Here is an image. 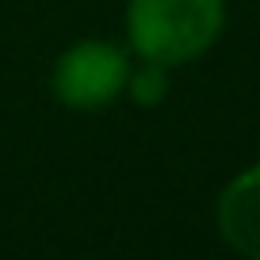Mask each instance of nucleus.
<instances>
[{
    "label": "nucleus",
    "instance_id": "1",
    "mask_svg": "<svg viewBox=\"0 0 260 260\" xmlns=\"http://www.w3.org/2000/svg\"><path fill=\"white\" fill-rule=\"evenodd\" d=\"M226 0H126V42L142 61L180 69L218 46Z\"/></svg>",
    "mask_w": 260,
    "mask_h": 260
},
{
    "label": "nucleus",
    "instance_id": "2",
    "mask_svg": "<svg viewBox=\"0 0 260 260\" xmlns=\"http://www.w3.org/2000/svg\"><path fill=\"white\" fill-rule=\"evenodd\" d=\"M130 50L111 39H81L61 50L50 69V92L69 111H107L119 96H126L130 81Z\"/></svg>",
    "mask_w": 260,
    "mask_h": 260
},
{
    "label": "nucleus",
    "instance_id": "3",
    "mask_svg": "<svg viewBox=\"0 0 260 260\" xmlns=\"http://www.w3.org/2000/svg\"><path fill=\"white\" fill-rule=\"evenodd\" d=\"M222 241L249 260H260V161L237 172L218 195L214 207Z\"/></svg>",
    "mask_w": 260,
    "mask_h": 260
},
{
    "label": "nucleus",
    "instance_id": "4",
    "mask_svg": "<svg viewBox=\"0 0 260 260\" xmlns=\"http://www.w3.org/2000/svg\"><path fill=\"white\" fill-rule=\"evenodd\" d=\"M126 96L138 107L165 104V96H169V69H165V65H153V61H142L138 69H130Z\"/></svg>",
    "mask_w": 260,
    "mask_h": 260
}]
</instances>
